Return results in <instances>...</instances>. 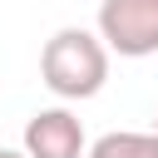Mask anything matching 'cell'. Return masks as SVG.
Masks as SVG:
<instances>
[{"label":"cell","mask_w":158,"mask_h":158,"mask_svg":"<svg viewBox=\"0 0 158 158\" xmlns=\"http://www.w3.org/2000/svg\"><path fill=\"white\" fill-rule=\"evenodd\" d=\"M109 44L99 30L84 25H64L44 40L40 49V79L54 99H94L109 84Z\"/></svg>","instance_id":"6da1fadb"},{"label":"cell","mask_w":158,"mask_h":158,"mask_svg":"<svg viewBox=\"0 0 158 158\" xmlns=\"http://www.w3.org/2000/svg\"><path fill=\"white\" fill-rule=\"evenodd\" d=\"M99 35L123 59L158 54V0H99Z\"/></svg>","instance_id":"7a4b0ae2"},{"label":"cell","mask_w":158,"mask_h":158,"mask_svg":"<svg viewBox=\"0 0 158 158\" xmlns=\"http://www.w3.org/2000/svg\"><path fill=\"white\" fill-rule=\"evenodd\" d=\"M25 153L30 158H89L84 123L69 109H40L25 123Z\"/></svg>","instance_id":"3957f363"},{"label":"cell","mask_w":158,"mask_h":158,"mask_svg":"<svg viewBox=\"0 0 158 158\" xmlns=\"http://www.w3.org/2000/svg\"><path fill=\"white\" fill-rule=\"evenodd\" d=\"M89 158H158V133H138V128H118L89 143Z\"/></svg>","instance_id":"277c9868"},{"label":"cell","mask_w":158,"mask_h":158,"mask_svg":"<svg viewBox=\"0 0 158 158\" xmlns=\"http://www.w3.org/2000/svg\"><path fill=\"white\" fill-rule=\"evenodd\" d=\"M0 158H30V153H25V148H20V153H15V148H0Z\"/></svg>","instance_id":"5b68a950"},{"label":"cell","mask_w":158,"mask_h":158,"mask_svg":"<svg viewBox=\"0 0 158 158\" xmlns=\"http://www.w3.org/2000/svg\"><path fill=\"white\" fill-rule=\"evenodd\" d=\"M153 133H158V114H153Z\"/></svg>","instance_id":"8992f818"}]
</instances>
